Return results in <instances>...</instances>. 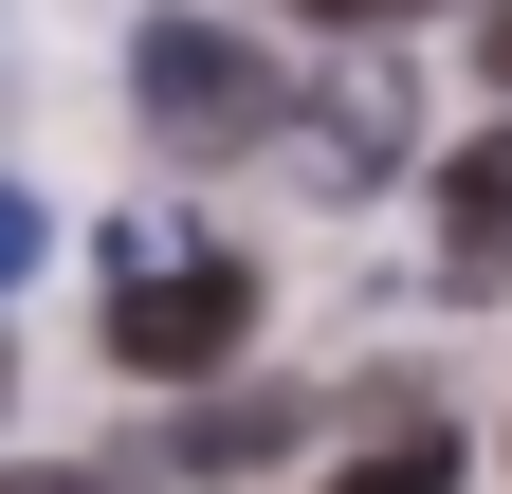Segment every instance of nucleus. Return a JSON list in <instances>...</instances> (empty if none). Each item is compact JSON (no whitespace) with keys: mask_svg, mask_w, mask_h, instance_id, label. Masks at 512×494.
I'll list each match as a JSON object with an SVG mask.
<instances>
[{"mask_svg":"<svg viewBox=\"0 0 512 494\" xmlns=\"http://www.w3.org/2000/svg\"><path fill=\"white\" fill-rule=\"evenodd\" d=\"M128 110H147L165 147H275L293 74H275L238 19H202V0H183V19H147V37H128Z\"/></svg>","mask_w":512,"mask_h":494,"instance_id":"obj_1","label":"nucleus"},{"mask_svg":"<svg viewBox=\"0 0 512 494\" xmlns=\"http://www.w3.org/2000/svg\"><path fill=\"white\" fill-rule=\"evenodd\" d=\"M238 330H256V275L238 257H128L110 275V366H147V385H220L238 366Z\"/></svg>","mask_w":512,"mask_h":494,"instance_id":"obj_2","label":"nucleus"},{"mask_svg":"<svg viewBox=\"0 0 512 494\" xmlns=\"http://www.w3.org/2000/svg\"><path fill=\"white\" fill-rule=\"evenodd\" d=\"M439 293H512V129L439 165Z\"/></svg>","mask_w":512,"mask_h":494,"instance_id":"obj_3","label":"nucleus"},{"mask_svg":"<svg viewBox=\"0 0 512 494\" xmlns=\"http://www.w3.org/2000/svg\"><path fill=\"white\" fill-rule=\"evenodd\" d=\"M403 110H421L403 74H348V92H311V165H330V183H403V147H421Z\"/></svg>","mask_w":512,"mask_h":494,"instance_id":"obj_4","label":"nucleus"},{"mask_svg":"<svg viewBox=\"0 0 512 494\" xmlns=\"http://www.w3.org/2000/svg\"><path fill=\"white\" fill-rule=\"evenodd\" d=\"M330 494H458V421H439L421 385H384V440H366Z\"/></svg>","mask_w":512,"mask_h":494,"instance_id":"obj_5","label":"nucleus"},{"mask_svg":"<svg viewBox=\"0 0 512 494\" xmlns=\"http://www.w3.org/2000/svg\"><path fill=\"white\" fill-rule=\"evenodd\" d=\"M293 421H311V403L238 385V403H202V421H165V458H183V476H256V458H293Z\"/></svg>","mask_w":512,"mask_h":494,"instance_id":"obj_6","label":"nucleus"},{"mask_svg":"<svg viewBox=\"0 0 512 494\" xmlns=\"http://www.w3.org/2000/svg\"><path fill=\"white\" fill-rule=\"evenodd\" d=\"M37 238H55V220L19 202V183H0V293H19V275H37Z\"/></svg>","mask_w":512,"mask_h":494,"instance_id":"obj_7","label":"nucleus"},{"mask_svg":"<svg viewBox=\"0 0 512 494\" xmlns=\"http://www.w3.org/2000/svg\"><path fill=\"white\" fill-rule=\"evenodd\" d=\"M0 494H110V476H74V458H19V476H0Z\"/></svg>","mask_w":512,"mask_h":494,"instance_id":"obj_8","label":"nucleus"},{"mask_svg":"<svg viewBox=\"0 0 512 494\" xmlns=\"http://www.w3.org/2000/svg\"><path fill=\"white\" fill-rule=\"evenodd\" d=\"M293 19H439V0H293Z\"/></svg>","mask_w":512,"mask_h":494,"instance_id":"obj_9","label":"nucleus"},{"mask_svg":"<svg viewBox=\"0 0 512 494\" xmlns=\"http://www.w3.org/2000/svg\"><path fill=\"white\" fill-rule=\"evenodd\" d=\"M476 74H494V92H512V0H494V19H476Z\"/></svg>","mask_w":512,"mask_h":494,"instance_id":"obj_10","label":"nucleus"}]
</instances>
